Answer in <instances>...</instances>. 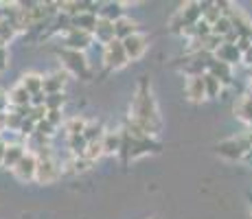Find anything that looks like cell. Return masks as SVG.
Returning a JSON list of instances; mask_svg holds the SVG:
<instances>
[{"label":"cell","mask_w":252,"mask_h":219,"mask_svg":"<svg viewBox=\"0 0 252 219\" xmlns=\"http://www.w3.org/2000/svg\"><path fill=\"white\" fill-rule=\"evenodd\" d=\"M129 121H132L136 127L147 136H156L162 127V119L160 112H158L156 99L152 94V88H149L147 77H143L138 84V90L132 99V108H129Z\"/></svg>","instance_id":"cell-1"},{"label":"cell","mask_w":252,"mask_h":219,"mask_svg":"<svg viewBox=\"0 0 252 219\" xmlns=\"http://www.w3.org/2000/svg\"><path fill=\"white\" fill-rule=\"evenodd\" d=\"M162 149V145L158 140H154L152 136H127L123 131V154L125 160H136L145 154H158Z\"/></svg>","instance_id":"cell-2"},{"label":"cell","mask_w":252,"mask_h":219,"mask_svg":"<svg viewBox=\"0 0 252 219\" xmlns=\"http://www.w3.org/2000/svg\"><path fill=\"white\" fill-rule=\"evenodd\" d=\"M60 60H62V64H64L66 72L79 77V79H90V66H88V60H86L84 53L62 48V51H60Z\"/></svg>","instance_id":"cell-3"},{"label":"cell","mask_w":252,"mask_h":219,"mask_svg":"<svg viewBox=\"0 0 252 219\" xmlns=\"http://www.w3.org/2000/svg\"><path fill=\"white\" fill-rule=\"evenodd\" d=\"M252 147H250V140L248 136H239V138H228V140H221L217 145V154L224 156L228 160H241L246 154H250Z\"/></svg>","instance_id":"cell-4"},{"label":"cell","mask_w":252,"mask_h":219,"mask_svg":"<svg viewBox=\"0 0 252 219\" xmlns=\"http://www.w3.org/2000/svg\"><path fill=\"white\" fill-rule=\"evenodd\" d=\"M62 178V162L53 156V158H42L37 160L35 169V182L37 184H53Z\"/></svg>","instance_id":"cell-5"},{"label":"cell","mask_w":252,"mask_h":219,"mask_svg":"<svg viewBox=\"0 0 252 219\" xmlns=\"http://www.w3.org/2000/svg\"><path fill=\"white\" fill-rule=\"evenodd\" d=\"M103 64L108 70H121V68H125L129 64L127 55L123 51V44L119 40H112L103 46Z\"/></svg>","instance_id":"cell-6"},{"label":"cell","mask_w":252,"mask_h":219,"mask_svg":"<svg viewBox=\"0 0 252 219\" xmlns=\"http://www.w3.org/2000/svg\"><path fill=\"white\" fill-rule=\"evenodd\" d=\"M92 42H94L92 40V33H86V31H81V29H68L64 35V48H68V51L84 53Z\"/></svg>","instance_id":"cell-7"},{"label":"cell","mask_w":252,"mask_h":219,"mask_svg":"<svg viewBox=\"0 0 252 219\" xmlns=\"http://www.w3.org/2000/svg\"><path fill=\"white\" fill-rule=\"evenodd\" d=\"M35 169H37V156L33 152H27L24 158L13 167L11 173L16 175L20 182H31V180H35Z\"/></svg>","instance_id":"cell-8"},{"label":"cell","mask_w":252,"mask_h":219,"mask_svg":"<svg viewBox=\"0 0 252 219\" xmlns=\"http://www.w3.org/2000/svg\"><path fill=\"white\" fill-rule=\"evenodd\" d=\"M123 51L125 55H127V60H140V57L145 55V51H147V37L143 35V33H134V35L125 37L123 42Z\"/></svg>","instance_id":"cell-9"},{"label":"cell","mask_w":252,"mask_h":219,"mask_svg":"<svg viewBox=\"0 0 252 219\" xmlns=\"http://www.w3.org/2000/svg\"><path fill=\"white\" fill-rule=\"evenodd\" d=\"M101 149L103 156H116L123 149V129L121 131H105L101 138Z\"/></svg>","instance_id":"cell-10"},{"label":"cell","mask_w":252,"mask_h":219,"mask_svg":"<svg viewBox=\"0 0 252 219\" xmlns=\"http://www.w3.org/2000/svg\"><path fill=\"white\" fill-rule=\"evenodd\" d=\"M64 86H66V72H62V70L51 72L48 77H42V92H44V94L64 92Z\"/></svg>","instance_id":"cell-11"},{"label":"cell","mask_w":252,"mask_h":219,"mask_svg":"<svg viewBox=\"0 0 252 219\" xmlns=\"http://www.w3.org/2000/svg\"><path fill=\"white\" fill-rule=\"evenodd\" d=\"M24 154H27V147H24L22 143H7V152H4V158H2V167L9 169V171H13V167L24 158Z\"/></svg>","instance_id":"cell-12"},{"label":"cell","mask_w":252,"mask_h":219,"mask_svg":"<svg viewBox=\"0 0 252 219\" xmlns=\"http://www.w3.org/2000/svg\"><path fill=\"white\" fill-rule=\"evenodd\" d=\"M184 90H187V96L193 101V103H200V101H204V99H206L204 81H202V75L187 77V84H184Z\"/></svg>","instance_id":"cell-13"},{"label":"cell","mask_w":252,"mask_h":219,"mask_svg":"<svg viewBox=\"0 0 252 219\" xmlns=\"http://www.w3.org/2000/svg\"><path fill=\"white\" fill-rule=\"evenodd\" d=\"M213 57H215L217 62H221V64H228V66H235L241 62V53L237 51L235 44H221V46L213 53Z\"/></svg>","instance_id":"cell-14"},{"label":"cell","mask_w":252,"mask_h":219,"mask_svg":"<svg viewBox=\"0 0 252 219\" xmlns=\"http://www.w3.org/2000/svg\"><path fill=\"white\" fill-rule=\"evenodd\" d=\"M206 72H211L215 79H220L221 86H230V84H232V66L221 64V62H217L215 57L211 60V64H208Z\"/></svg>","instance_id":"cell-15"},{"label":"cell","mask_w":252,"mask_h":219,"mask_svg":"<svg viewBox=\"0 0 252 219\" xmlns=\"http://www.w3.org/2000/svg\"><path fill=\"white\" fill-rule=\"evenodd\" d=\"M114 24V40H119V42H123L125 37H129V35H134V33H138V24L136 20H132V18H127V16H123V18H119Z\"/></svg>","instance_id":"cell-16"},{"label":"cell","mask_w":252,"mask_h":219,"mask_svg":"<svg viewBox=\"0 0 252 219\" xmlns=\"http://www.w3.org/2000/svg\"><path fill=\"white\" fill-rule=\"evenodd\" d=\"M123 7H125L123 2H101L96 18H101V20H108V22H116L119 18L125 16V9Z\"/></svg>","instance_id":"cell-17"},{"label":"cell","mask_w":252,"mask_h":219,"mask_svg":"<svg viewBox=\"0 0 252 219\" xmlns=\"http://www.w3.org/2000/svg\"><path fill=\"white\" fill-rule=\"evenodd\" d=\"M92 40H96L99 44H110L114 40V24L112 22H108V20H96V27H94V31H92Z\"/></svg>","instance_id":"cell-18"},{"label":"cell","mask_w":252,"mask_h":219,"mask_svg":"<svg viewBox=\"0 0 252 219\" xmlns=\"http://www.w3.org/2000/svg\"><path fill=\"white\" fill-rule=\"evenodd\" d=\"M7 96H9V108H29V105H31V94H29L20 84L13 86L11 90L7 92Z\"/></svg>","instance_id":"cell-19"},{"label":"cell","mask_w":252,"mask_h":219,"mask_svg":"<svg viewBox=\"0 0 252 219\" xmlns=\"http://www.w3.org/2000/svg\"><path fill=\"white\" fill-rule=\"evenodd\" d=\"M235 116L239 121H244L246 125H252V94H244L241 99H237Z\"/></svg>","instance_id":"cell-20"},{"label":"cell","mask_w":252,"mask_h":219,"mask_svg":"<svg viewBox=\"0 0 252 219\" xmlns=\"http://www.w3.org/2000/svg\"><path fill=\"white\" fill-rule=\"evenodd\" d=\"M96 20H99V18H96L94 13H88V11L77 13L75 18H70V29H81V31H86V33H92L96 27Z\"/></svg>","instance_id":"cell-21"},{"label":"cell","mask_w":252,"mask_h":219,"mask_svg":"<svg viewBox=\"0 0 252 219\" xmlns=\"http://www.w3.org/2000/svg\"><path fill=\"white\" fill-rule=\"evenodd\" d=\"M20 86L31 96L37 94V92H42V75H37V72H27V75L20 77Z\"/></svg>","instance_id":"cell-22"},{"label":"cell","mask_w":252,"mask_h":219,"mask_svg":"<svg viewBox=\"0 0 252 219\" xmlns=\"http://www.w3.org/2000/svg\"><path fill=\"white\" fill-rule=\"evenodd\" d=\"M221 16H224V13H221L220 2H202V20H204L208 27H213Z\"/></svg>","instance_id":"cell-23"},{"label":"cell","mask_w":252,"mask_h":219,"mask_svg":"<svg viewBox=\"0 0 252 219\" xmlns=\"http://www.w3.org/2000/svg\"><path fill=\"white\" fill-rule=\"evenodd\" d=\"M202 81H204V92H206L208 99H217V96L221 94V90H224V86L220 84V79H215L211 72H204V75H202Z\"/></svg>","instance_id":"cell-24"},{"label":"cell","mask_w":252,"mask_h":219,"mask_svg":"<svg viewBox=\"0 0 252 219\" xmlns=\"http://www.w3.org/2000/svg\"><path fill=\"white\" fill-rule=\"evenodd\" d=\"M103 134H105V129H103V125L101 123H96V121H92V123H86V127H84V138H86V143H96V140H101L103 138Z\"/></svg>","instance_id":"cell-25"},{"label":"cell","mask_w":252,"mask_h":219,"mask_svg":"<svg viewBox=\"0 0 252 219\" xmlns=\"http://www.w3.org/2000/svg\"><path fill=\"white\" fill-rule=\"evenodd\" d=\"M86 138L84 136H68V149H70V154H72V158H81L86 152Z\"/></svg>","instance_id":"cell-26"},{"label":"cell","mask_w":252,"mask_h":219,"mask_svg":"<svg viewBox=\"0 0 252 219\" xmlns=\"http://www.w3.org/2000/svg\"><path fill=\"white\" fill-rule=\"evenodd\" d=\"M64 131L68 136H79V134H84V127H86V121L84 119H79V116H75V119H68V121H64Z\"/></svg>","instance_id":"cell-27"},{"label":"cell","mask_w":252,"mask_h":219,"mask_svg":"<svg viewBox=\"0 0 252 219\" xmlns=\"http://www.w3.org/2000/svg\"><path fill=\"white\" fill-rule=\"evenodd\" d=\"M230 31H232V24H230V20H228L226 16H221L220 20H217V22L211 27V33H213V35H217V37L228 35Z\"/></svg>","instance_id":"cell-28"},{"label":"cell","mask_w":252,"mask_h":219,"mask_svg":"<svg viewBox=\"0 0 252 219\" xmlns=\"http://www.w3.org/2000/svg\"><path fill=\"white\" fill-rule=\"evenodd\" d=\"M66 103V94L64 92H57V94H46L44 99V108L46 110H62Z\"/></svg>","instance_id":"cell-29"},{"label":"cell","mask_w":252,"mask_h":219,"mask_svg":"<svg viewBox=\"0 0 252 219\" xmlns=\"http://www.w3.org/2000/svg\"><path fill=\"white\" fill-rule=\"evenodd\" d=\"M55 131H57V127H53V125L44 119V121H40V123H35V131H33V134H37L44 140H48L51 136H55Z\"/></svg>","instance_id":"cell-30"},{"label":"cell","mask_w":252,"mask_h":219,"mask_svg":"<svg viewBox=\"0 0 252 219\" xmlns=\"http://www.w3.org/2000/svg\"><path fill=\"white\" fill-rule=\"evenodd\" d=\"M46 121L53 127H62L64 125V114H62V110H46Z\"/></svg>","instance_id":"cell-31"},{"label":"cell","mask_w":252,"mask_h":219,"mask_svg":"<svg viewBox=\"0 0 252 219\" xmlns=\"http://www.w3.org/2000/svg\"><path fill=\"white\" fill-rule=\"evenodd\" d=\"M9 68V48L0 46V72H4Z\"/></svg>","instance_id":"cell-32"},{"label":"cell","mask_w":252,"mask_h":219,"mask_svg":"<svg viewBox=\"0 0 252 219\" xmlns=\"http://www.w3.org/2000/svg\"><path fill=\"white\" fill-rule=\"evenodd\" d=\"M4 112H9V96L4 90H0V114H4Z\"/></svg>","instance_id":"cell-33"},{"label":"cell","mask_w":252,"mask_h":219,"mask_svg":"<svg viewBox=\"0 0 252 219\" xmlns=\"http://www.w3.org/2000/svg\"><path fill=\"white\" fill-rule=\"evenodd\" d=\"M241 62H244V64H248V66L252 68V46L244 53V55H241Z\"/></svg>","instance_id":"cell-34"},{"label":"cell","mask_w":252,"mask_h":219,"mask_svg":"<svg viewBox=\"0 0 252 219\" xmlns=\"http://www.w3.org/2000/svg\"><path fill=\"white\" fill-rule=\"evenodd\" d=\"M4 152H7V140L0 136V167H2V158H4Z\"/></svg>","instance_id":"cell-35"},{"label":"cell","mask_w":252,"mask_h":219,"mask_svg":"<svg viewBox=\"0 0 252 219\" xmlns=\"http://www.w3.org/2000/svg\"><path fill=\"white\" fill-rule=\"evenodd\" d=\"M248 127H250V131H248V134H250V136H252V125H248Z\"/></svg>","instance_id":"cell-36"}]
</instances>
